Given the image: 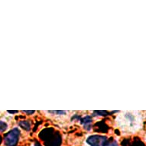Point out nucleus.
I'll return each instance as SVG.
<instances>
[{"label":"nucleus","instance_id":"39448f33","mask_svg":"<svg viewBox=\"0 0 146 146\" xmlns=\"http://www.w3.org/2000/svg\"><path fill=\"white\" fill-rule=\"evenodd\" d=\"M104 146H119V145H118V143L115 141H111L107 142V143H106Z\"/></svg>","mask_w":146,"mask_h":146},{"label":"nucleus","instance_id":"423d86ee","mask_svg":"<svg viewBox=\"0 0 146 146\" xmlns=\"http://www.w3.org/2000/svg\"><path fill=\"white\" fill-rule=\"evenodd\" d=\"M25 113H29V114H32V113H35V111H25Z\"/></svg>","mask_w":146,"mask_h":146},{"label":"nucleus","instance_id":"6e6552de","mask_svg":"<svg viewBox=\"0 0 146 146\" xmlns=\"http://www.w3.org/2000/svg\"><path fill=\"white\" fill-rule=\"evenodd\" d=\"M35 146H41V145H40V144L38 143V142H36L35 145Z\"/></svg>","mask_w":146,"mask_h":146},{"label":"nucleus","instance_id":"0eeeda50","mask_svg":"<svg viewBox=\"0 0 146 146\" xmlns=\"http://www.w3.org/2000/svg\"><path fill=\"white\" fill-rule=\"evenodd\" d=\"M9 113H18V111H9Z\"/></svg>","mask_w":146,"mask_h":146},{"label":"nucleus","instance_id":"f257e3e1","mask_svg":"<svg viewBox=\"0 0 146 146\" xmlns=\"http://www.w3.org/2000/svg\"><path fill=\"white\" fill-rule=\"evenodd\" d=\"M20 131L19 129L11 130L5 137V144L6 146H15L19 141Z\"/></svg>","mask_w":146,"mask_h":146},{"label":"nucleus","instance_id":"f03ea898","mask_svg":"<svg viewBox=\"0 0 146 146\" xmlns=\"http://www.w3.org/2000/svg\"><path fill=\"white\" fill-rule=\"evenodd\" d=\"M107 141L106 137L101 135H93L89 137L86 142L90 146H104Z\"/></svg>","mask_w":146,"mask_h":146},{"label":"nucleus","instance_id":"20e7f679","mask_svg":"<svg viewBox=\"0 0 146 146\" xmlns=\"http://www.w3.org/2000/svg\"><path fill=\"white\" fill-rule=\"evenodd\" d=\"M7 129V124L3 121H0V132H4Z\"/></svg>","mask_w":146,"mask_h":146},{"label":"nucleus","instance_id":"7ed1b4c3","mask_svg":"<svg viewBox=\"0 0 146 146\" xmlns=\"http://www.w3.org/2000/svg\"><path fill=\"white\" fill-rule=\"evenodd\" d=\"M20 126L22 127L23 129H25V130H29L30 129V124L29 122H28L27 121H21L19 122Z\"/></svg>","mask_w":146,"mask_h":146}]
</instances>
